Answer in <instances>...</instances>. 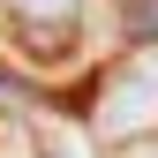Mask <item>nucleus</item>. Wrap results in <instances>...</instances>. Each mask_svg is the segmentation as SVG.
I'll return each mask as SVG.
<instances>
[{
	"label": "nucleus",
	"mask_w": 158,
	"mask_h": 158,
	"mask_svg": "<svg viewBox=\"0 0 158 158\" xmlns=\"http://www.w3.org/2000/svg\"><path fill=\"white\" fill-rule=\"evenodd\" d=\"M121 8V30L135 38V53H158V0H113Z\"/></svg>",
	"instance_id": "nucleus-3"
},
{
	"label": "nucleus",
	"mask_w": 158,
	"mask_h": 158,
	"mask_svg": "<svg viewBox=\"0 0 158 158\" xmlns=\"http://www.w3.org/2000/svg\"><path fill=\"white\" fill-rule=\"evenodd\" d=\"M83 121L98 143H143L158 128V53H128L121 68H106Z\"/></svg>",
	"instance_id": "nucleus-1"
},
{
	"label": "nucleus",
	"mask_w": 158,
	"mask_h": 158,
	"mask_svg": "<svg viewBox=\"0 0 158 158\" xmlns=\"http://www.w3.org/2000/svg\"><path fill=\"white\" fill-rule=\"evenodd\" d=\"M90 23V0H0V45L23 68H60L75 60Z\"/></svg>",
	"instance_id": "nucleus-2"
}]
</instances>
